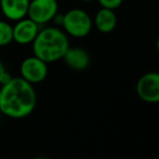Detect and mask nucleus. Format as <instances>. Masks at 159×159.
Instances as JSON below:
<instances>
[{
    "mask_svg": "<svg viewBox=\"0 0 159 159\" xmlns=\"http://www.w3.org/2000/svg\"><path fill=\"white\" fill-rule=\"evenodd\" d=\"M36 93L33 84L22 77H11L0 87V112L12 119L30 116L36 107Z\"/></svg>",
    "mask_w": 159,
    "mask_h": 159,
    "instance_id": "f257e3e1",
    "label": "nucleus"
},
{
    "mask_svg": "<svg viewBox=\"0 0 159 159\" xmlns=\"http://www.w3.org/2000/svg\"><path fill=\"white\" fill-rule=\"evenodd\" d=\"M32 45L33 55L47 63L62 59L66 49L70 47L66 32L55 26L39 29Z\"/></svg>",
    "mask_w": 159,
    "mask_h": 159,
    "instance_id": "f03ea898",
    "label": "nucleus"
},
{
    "mask_svg": "<svg viewBox=\"0 0 159 159\" xmlns=\"http://www.w3.org/2000/svg\"><path fill=\"white\" fill-rule=\"evenodd\" d=\"M61 26L68 35L82 38L91 33L93 29V19L83 9L75 8L63 14Z\"/></svg>",
    "mask_w": 159,
    "mask_h": 159,
    "instance_id": "7ed1b4c3",
    "label": "nucleus"
},
{
    "mask_svg": "<svg viewBox=\"0 0 159 159\" xmlns=\"http://www.w3.org/2000/svg\"><path fill=\"white\" fill-rule=\"evenodd\" d=\"M58 9L57 0H31L26 16L40 26L52 21L53 16L58 13Z\"/></svg>",
    "mask_w": 159,
    "mask_h": 159,
    "instance_id": "20e7f679",
    "label": "nucleus"
},
{
    "mask_svg": "<svg viewBox=\"0 0 159 159\" xmlns=\"http://www.w3.org/2000/svg\"><path fill=\"white\" fill-rule=\"evenodd\" d=\"M21 77L31 84L42 83L48 74L47 62L39 59L36 56H32L24 59L20 66Z\"/></svg>",
    "mask_w": 159,
    "mask_h": 159,
    "instance_id": "39448f33",
    "label": "nucleus"
},
{
    "mask_svg": "<svg viewBox=\"0 0 159 159\" xmlns=\"http://www.w3.org/2000/svg\"><path fill=\"white\" fill-rule=\"evenodd\" d=\"M136 93L143 102L155 104L159 102V74L148 72L137 81Z\"/></svg>",
    "mask_w": 159,
    "mask_h": 159,
    "instance_id": "423d86ee",
    "label": "nucleus"
},
{
    "mask_svg": "<svg viewBox=\"0 0 159 159\" xmlns=\"http://www.w3.org/2000/svg\"><path fill=\"white\" fill-rule=\"evenodd\" d=\"M39 31V25L33 20L25 16L19 21H16L14 26H12L13 40L20 45L32 44Z\"/></svg>",
    "mask_w": 159,
    "mask_h": 159,
    "instance_id": "0eeeda50",
    "label": "nucleus"
},
{
    "mask_svg": "<svg viewBox=\"0 0 159 159\" xmlns=\"http://www.w3.org/2000/svg\"><path fill=\"white\" fill-rule=\"evenodd\" d=\"M31 0H0V8L3 16L11 21H19L27 16Z\"/></svg>",
    "mask_w": 159,
    "mask_h": 159,
    "instance_id": "6e6552de",
    "label": "nucleus"
},
{
    "mask_svg": "<svg viewBox=\"0 0 159 159\" xmlns=\"http://www.w3.org/2000/svg\"><path fill=\"white\" fill-rule=\"evenodd\" d=\"M66 64L75 71H83L89 66L91 58L85 49L79 47H69L63 58Z\"/></svg>",
    "mask_w": 159,
    "mask_h": 159,
    "instance_id": "1a4fd4ad",
    "label": "nucleus"
},
{
    "mask_svg": "<svg viewBox=\"0 0 159 159\" xmlns=\"http://www.w3.org/2000/svg\"><path fill=\"white\" fill-rule=\"evenodd\" d=\"M117 23L118 18L115 10L102 7L97 11L93 20V25H95L96 29L99 32L105 34L111 33L117 26Z\"/></svg>",
    "mask_w": 159,
    "mask_h": 159,
    "instance_id": "9d476101",
    "label": "nucleus"
},
{
    "mask_svg": "<svg viewBox=\"0 0 159 159\" xmlns=\"http://www.w3.org/2000/svg\"><path fill=\"white\" fill-rule=\"evenodd\" d=\"M13 40L12 26L6 21L0 20V47L7 46Z\"/></svg>",
    "mask_w": 159,
    "mask_h": 159,
    "instance_id": "9b49d317",
    "label": "nucleus"
},
{
    "mask_svg": "<svg viewBox=\"0 0 159 159\" xmlns=\"http://www.w3.org/2000/svg\"><path fill=\"white\" fill-rule=\"evenodd\" d=\"M99 5L102 8H108L111 10H116L122 5L123 0H98Z\"/></svg>",
    "mask_w": 159,
    "mask_h": 159,
    "instance_id": "f8f14e48",
    "label": "nucleus"
},
{
    "mask_svg": "<svg viewBox=\"0 0 159 159\" xmlns=\"http://www.w3.org/2000/svg\"><path fill=\"white\" fill-rule=\"evenodd\" d=\"M10 79H11V76H10V74L7 72V69H6L5 64L0 61V85L7 83Z\"/></svg>",
    "mask_w": 159,
    "mask_h": 159,
    "instance_id": "ddd939ff",
    "label": "nucleus"
},
{
    "mask_svg": "<svg viewBox=\"0 0 159 159\" xmlns=\"http://www.w3.org/2000/svg\"><path fill=\"white\" fill-rule=\"evenodd\" d=\"M82 1H84V2H91V1H93V0H82Z\"/></svg>",
    "mask_w": 159,
    "mask_h": 159,
    "instance_id": "4468645a",
    "label": "nucleus"
},
{
    "mask_svg": "<svg viewBox=\"0 0 159 159\" xmlns=\"http://www.w3.org/2000/svg\"><path fill=\"white\" fill-rule=\"evenodd\" d=\"M0 113H1V112H0Z\"/></svg>",
    "mask_w": 159,
    "mask_h": 159,
    "instance_id": "2eb2a0df",
    "label": "nucleus"
}]
</instances>
